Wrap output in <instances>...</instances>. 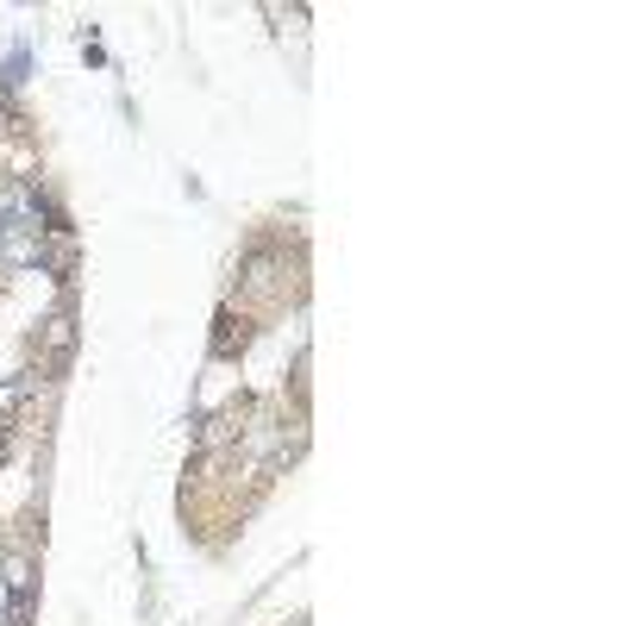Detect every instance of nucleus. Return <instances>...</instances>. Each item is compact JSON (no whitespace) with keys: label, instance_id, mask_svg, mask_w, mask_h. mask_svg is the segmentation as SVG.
<instances>
[{"label":"nucleus","instance_id":"nucleus-1","mask_svg":"<svg viewBox=\"0 0 626 626\" xmlns=\"http://www.w3.org/2000/svg\"><path fill=\"white\" fill-rule=\"evenodd\" d=\"M38 220H45V213H38V200L25 195V188H7V195H0V225H7V232H38Z\"/></svg>","mask_w":626,"mask_h":626}]
</instances>
